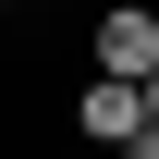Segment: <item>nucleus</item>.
Here are the masks:
<instances>
[{
    "instance_id": "f257e3e1",
    "label": "nucleus",
    "mask_w": 159,
    "mask_h": 159,
    "mask_svg": "<svg viewBox=\"0 0 159 159\" xmlns=\"http://www.w3.org/2000/svg\"><path fill=\"white\" fill-rule=\"evenodd\" d=\"M98 74L110 86H159V12H147V0L98 12Z\"/></svg>"
},
{
    "instance_id": "f03ea898",
    "label": "nucleus",
    "mask_w": 159,
    "mask_h": 159,
    "mask_svg": "<svg viewBox=\"0 0 159 159\" xmlns=\"http://www.w3.org/2000/svg\"><path fill=\"white\" fill-rule=\"evenodd\" d=\"M147 135H159V86H147Z\"/></svg>"
}]
</instances>
